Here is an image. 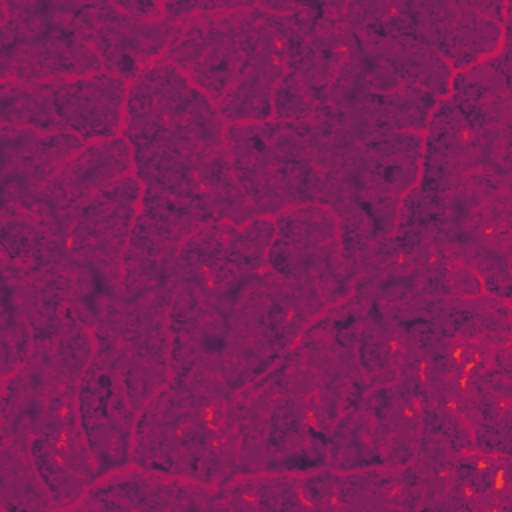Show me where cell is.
<instances>
[{"instance_id":"cell-2","label":"cell","mask_w":512,"mask_h":512,"mask_svg":"<svg viewBox=\"0 0 512 512\" xmlns=\"http://www.w3.org/2000/svg\"><path fill=\"white\" fill-rule=\"evenodd\" d=\"M128 174H134L132 146L124 136H116L84 144L58 166L50 184L62 202H78Z\"/></svg>"},{"instance_id":"cell-1","label":"cell","mask_w":512,"mask_h":512,"mask_svg":"<svg viewBox=\"0 0 512 512\" xmlns=\"http://www.w3.org/2000/svg\"><path fill=\"white\" fill-rule=\"evenodd\" d=\"M60 128L84 144L122 136L128 82L106 70L46 82Z\"/></svg>"},{"instance_id":"cell-5","label":"cell","mask_w":512,"mask_h":512,"mask_svg":"<svg viewBox=\"0 0 512 512\" xmlns=\"http://www.w3.org/2000/svg\"><path fill=\"white\" fill-rule=\"evenodd\" d=\"M312 112L310 96L292 74H284L274 86V116L278 118H304Z\"/></svg>"},{"instance_id":"cell-4","label":"cell","mask_w":512,"mask_h":512,"mask_svg":"<svg viewBox=\"0 0 512 512\" xmlns=\"http://www.w3.org/2000/svg\"><path fill=\"white\" fill-rule=\"evenodd\" d=\"M284 76L280 64L264 66L238 80L218 102V112L228 126L260 124L274 116V86Z\"/></svg>"},{"instance_id":"cell-3","label":"cell","mask_w":512,"mask_h":512,"mask_svg":"<svg viewBox=\"0 0 512 512\" xmlns=\"http://www.w3.org/2000/svg\"><path fill=\"white\" fill-rule=\"evenodd\" d=\"M198 490H202L198 484L150 478L140 472H118L86 488L84 498L94 500L90 508L102 510L198 508L192 504V494Z\"/></svg>"}]
</instances>
